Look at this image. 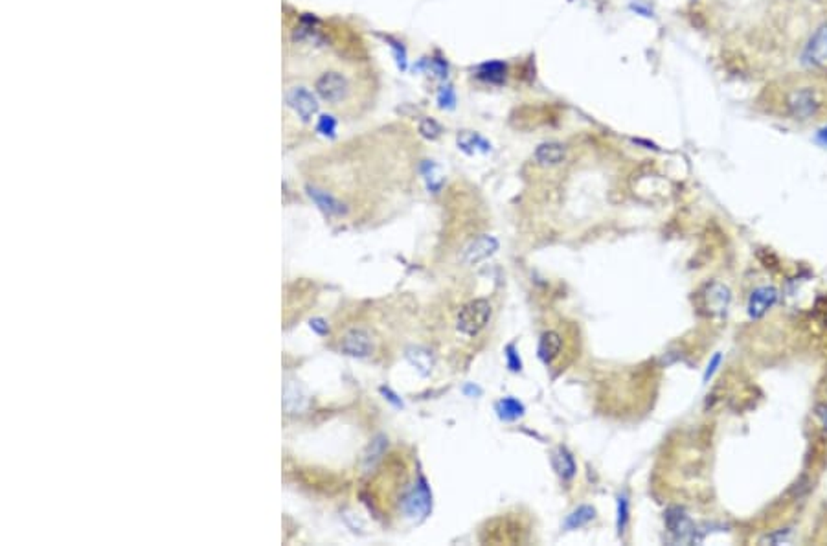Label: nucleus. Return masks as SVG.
I'll return each instance as SVG.
<instances>
[{"label":"nucleus","instance_id":"nucleus-15","mask_svg":"<svg viewBox=\"0 0 827 546\" xmlns=\"http://www.w3.org/2000/svg\"><path fill=\"white\" fill-rule=\"evenodd\" d=\"M406 359H409L410 364H412L421 376H430V372H432L434 368V357L432 353L428 352L427 348H409V350H406Z\"/></svg>","mask_w":827,"mask_h":546},{"label":"nucleus","instance_id":"nucleus-6","mask_svg":"<svg viewBox=\"0 0 827 546\" xmlns=\"http://www.w3.org/2000/svg\"><path fill=\"white\" fill-rule=\"evenodd\" d=\"M666 526L675 541L691 542L695 541V524L680 508H669L666 512Z\"/></svg>","mask_w":827,"mask_h":546},{"label":"nucleus","instance_id":"nucleus-5","mask_svg":"<svg viewBox=\"0 0 827 546\" xmlns=\"http://www.w3.org/2000/svg\"><path fill=\"white\" fill-rule=\"evenodd\" d=\"M496 250H499V241L493 236H480V238L471 241L463 248L460 262L466 267H475L493 256Z\"/></svg>","mask_w":827,"mask_h":546},{"label":"nucleus","instance_id":"nucleus-16","mask_svg":"<svg viewBox=\"0 0 827 546\" xmlns=\"http://www.w3.org/2000/svg\"><path fill=\"white\" fill-rule=\"evenodd\" d=\"M305 405H307V398H305L304 390L295 383H289L283 390V407L287 412H300L305 409Z\"/></svg>","mask_w":827,"mask_h":546},{"label":"nucleus","instance_id":"nucleus-24","mask_svg":"<svg viewBox=\"0 0 827 546\" xmlns=\"http://www.w3.org/2000/svg\"><path fill=\"white\" fill-rule=\"evenodd\" d=\"M419 131H421V134L427 138H437L440 133H442V127H440L437 122H434V120H425L423 124H421V127H419Z\"/></svg>","mask_w":827,"mask_h":546},{"label":"nucleus","instance_id":"nucleus-13","mask_svg":"<svg viewBox=\"0 0 827 546\" xmlns=\"http://www.w3.org/2000/svg\"><path fill=\"white\" fill-rule=\"evenodd\" d=\"M728 305H730V291L721 284L708 285L706 291V307L710 313H726Z\"/></svg>","mask_w":827,"mask_h":546},{"label":"nucleus","instance_id":"nucleus-7","mask_svg":"<svg viewBox=\"0 0 827 546\" xmlns=\"http://www.w3.org/2000/svg\"><path fill=\"white\" fill-rule=\"evenodd\" d=\"M827 61V24H822L820 28L809 39L802 53V63L807 67H818Z\"/></svg>","mask_w":827,"mask_h":546},{"label":"nucleus","instance_id":"nucleus-20","mask_svg":"<svg viewBox=\"0 0 827 546\" xmlns=\"http://www.w3.org/2000/svg\"><path fill=\"white\" fill-rule=\"evenodd\" d=\"M506 72H508V67H506L504 63H484L478 68V77L484 81H489V83H502L506 80Z\"/></svg>","mask_w":827,"mask_h":546},{"label":"nucleus","instance_id":"nucleus-30","mask_svg":"<svg viewBox=\"0 0 827 546\" xmlns=\"http://www.w3.org/2000/svg\"><path fill=\"white\" fill-rule=\"evenodd\" d=\"M816 140L820 144H823V146H827V127H823V129H820V131H818Z\"/></svg>","mask_w":827,"mask_h":546},{"label":"nucleus","instance_id":"nucleus-28","mask_svg":"<svg viewBox=\"0 0 827 546\" xmlns=\"http://www.w3.org/2000/svg\"><path fill=\"white\" fill-rule=\"evenodd\" d=\"M454 101H456V98H454V92H452L451 87H445L442 92H440V105L442 107H452L454 105Z\"/></svg>","mask_w":827,"mask_h":546},{"label":"nucleus","instance_id":"nucleus-21","mask_svg":"<svg viewBox=\"0 0 827 546\" xmlns=\"http://www.w3.org/2000/svg\"><path fill=\"white\" fill-rule=\"evenodd\" d=\"M458 146H460L466 153H475L476 148H480L482 151H487V149H489V144L485 142V140H482V138L475 133H463L461 136H458Z\"/></svg>","mask_w":827,"mask_h":546},{"label":"nucleus","instance_id":"nucleus-4","mask_svg":"<svg viewBox=\"0 0 827 546\" xmlns=\"http://www.w3.org/2000/svg\"><path fill=\"white\" fill-rule=\"evenodd\" d=\"M403 512L406 517L425 519L432 508V495L428 491V485L423 476L403 495Z\"/></svg>","mask_w":827,"mask_h":546},{"label":"nucleus","instance_id":"nucleus-10","mask_svg":"<svg viewBox=\"0 0 827 546\" xmlns=\"http://www.w3.org/2000/svg\"><path fill=\"white\" fill-rule=\"evenodd\" d=\"M780 298V293L774 287H759L750 295L748 300V317L754 320L765 317L767 311L772 309Z\"/></svg>","mask_w":827,"mask_h":546},{"label":"nucleus","instance_id":"nucleus-26","mask_svg":"<svg viewBox=\"0 0 827 546\" xmlns=\"http://www.w3.org/2000/svg\"><path fill=\"white\" fill-rule=\"evenodd\" d=\"M335 127H337V124H335V120L331 118V116H322L319 122V131L322 134H331L335 133Z\"/></svg>","mask_w":827,"mask_h":546},{"label":"nucleus","instance_id":"nucleus-1","mask_svg":"<svg viewBox=\"0 0 827 546\" xmlns=\"http://www.w3.org/2000/svg\"><path fill=\"white\" fill-rule=\"evenodd\" d=\"M785 113L789 114L793 120H805L816 118L818 114L822 113L823 107V94L816 85L811 83H798L796 87H790L789 91L785 92Z\"/></svg>","mask_w":827,"mask_h":546},{"label":"nucleus","instance_id":"nucleus-9","mask_svg":"<svg viewBox=\"0 0 827 546\" xmlns=\"http://www.w3.org/2000/svg\"><path fill=\"white\" fill-rule=\"evenodd\" d=\"M287 103H289L290 109H295V113L298 114L304 122H309L314 114H316V110H319L316 98H314L307 89H304V87H295V89H290V91L287 92Z\"/></svg>","mask_w":827,"mask_h":546},{"label":"nucleus","instance_id":"nucleus-3","mask_svg":"<svg viewBox=\"0 0 827 546\" xmlns=\"http://www.w3.org/2000/svg\"><path fill=\"white\" fill-rule=\"evenodd\" d=\"M314 91L326 103H342L350 94V83L340 72L328 70L320 74L314 81Z\"/></svg>","mask_w":827,"mask_h":546},{"label":"nucleus","instance_id":"nucleus-12","mask_svg":"<svg viewBox=\"0 0 827 546\" xmlns=\"http://www.w3.org/2000/svg\"><path fill=\"white\" fill-rule=\"evenodd\" d=\"M533 157H535V162H537L539 166H559V164H563L566 158V148L559 142H544L535 149Z\"/></svg>","mask_w":827,"mask_h":546},{"label":"nucleus","instance_id":"nucleus-29","mask_svg":"<svg viewBox=\"0 0 827 546\" xmlns=\"http://www.w3.org/2000/svg\"><path fill=\"white\" fill-rule=\"evenodd\" d=\"M311 328H313L316 333H320V335L328 333V324H323V320H320V319L313 320V322H311Z\"/></svg>","mask_w":827,"mask_h":546},{"label":"nucleus","instance_id":"nucleus-2","mask_svg":"<svg viewBox=\"0 0 827 546\" xmlns=\"http://www.w3.org/2000/svg\"><path fill=\"white\" fill-rule=\"evenodd\" d=\"M491 319V304L487 300H473L469 304H466L460 309L456 319L458 331L467 335V337H475L482 329L487 326Z\"/></svg>","mask_w":827,"mask_h":546},{"label":"nucleus","instance_id":"nucleus-18","mask_svg":"<svg viewBox=\"0 0 827 546\" xmlns=\"http://www.w3.org/2000/svg\"><path fill=\"white\" fill-rule=\"evenodd\" d=\"M496 412L504 421H515L524 414V405L515 398H504L496 403Z\"/></svg>","mask_w":827,"mask_h":546},{"label":"nucleus","instance_id":"nucleus-17","mask_svg":"<svg viewBox=\"0 0 827 546\" xmlns=\"http://www.w3.org/2000/svg\"><path fill=\"white\" fill-rule=\"evenodd\" d=\"M553 467H556V471L559 473V476H561L563 480H572L575 475V471H577L574 458H572V455L566 451V449H559V451L553 455Z\"/></svg>","mask_w":827,"mask_h":546},{"label":"nucleus","instance_id":"nucleus-27","mask_svg":"<svg viewBox=\"0 0 827 546\" xmlns=\"http://www.w3.org/2000/svg\"><path fill=\"white\" fill-rule=\"evenodd\" d=\"M721 361H723V355H721V353H715V355H713V359H712V362H710L708 368H706V372H704V383H708V381L712 379L713 374L717 372V368H719V364H721Z\"/></svg>","mask_w":827,"mask_h":546},{"label":"nucleus","instance_id":"nucleus-23","mask_svg":"<svg viewBox=\"0 0 827 546\" xmlns=\"http://www.w3.org/2000/svg\"><path fill=\"white\" fill-rule=\"evenodd\" d=\"M627 523H629V500L625 495H622V497L618 499V532H620V535L625 532Z\"/></svg>","mask_w":827,"mask_h":546},{"label":"nucleus","instance_id":"nucleus-25","mask_svg":"<svg viewBox=\"0 0 827 546\" xmlns=\"http://www.w3.org/2000/svg\"><path fill=\"white\" fill-rule=\"evenodd\" d=\"M506 352H508V353H506V355H508L509 370H513V372L520 370V368H523V362H520V359H518V355H517V352H515L513 344H509V346L506 348Z\"/></svg>","mask_w":827,"mask_h":546},{"label":"nucleus","instance_id":"nucleus-22","mask_svg":"<svg viewBox=\"0 0 827 546\" xmlns=\"http://www.w3.org/2000/svg\"><path fill=\"white\" fill-rule=\"evenodd\" d=\"M385 447H386L385 436L376 438V440L371 442L370 451H368L366 458H364V464H366V467H373V466H376L377 462L380 460V456L385 455Z\"/></svg>","mask_w":827,"mask_h":546},{"label":"nucleus","instance_id":"nucleus-14","mask_svg":"<svg viewBox=\"0 0 827 546\" xmlns=\"http://www.w3.org/2000/svg\"><path fill=\"white\" fill-rule=\"evenodd\" d=\"M561 346L563 341L561 337H559V333H544L541 337V342H539V357H541V361L544 362V364H550V362L556 361L557 355L561 353Z\"/></svg>","mask_w":827,"mask_h":546},{"label":"nucleus","instance_id":"nucleus-19","mask_svg":"<svg viewBox=\"0 0 827 546\" xmlns=\"http://www.w3.org/2000/svg\"><path fill=\"white\" fill-rule=\"evenodd\" d=\"M596 512L592 506H579L577 509H574V512L566 517L565 521V528L566 530H577V528H583L586 526V524L594 519Z\"/></svg>","mask_w":827,"mask_h":546},{"label":"nucleus","instance_id":"nucleus-8","mask_svg":"<svg viewBox=\"0 0 827 546\" xmlns=\"http://www.w3.org/2000/svg\"><path fill=\"white\" fill-rule=\"evenodd\" d=\"M340 350H342L346 355L350 357H359V359H364V357L371 355V352H373V342H371V335L366 331V329H352V331H347L346 335H344L342 338V344H340Z\"/></svg>","mask_w":827,"mask_h":546},{"label":"nucleus","instance_id":"nucleus-11","mask_svg":"<svg viewBox=\"0 0 827 546\" xmlns=\"http://www.w3.org/2000/svg\"><path fill=\"white\" fill-rule=\"evenodd\" d=\"M307 191H309L311 199L319 205V208L328 215H331V217H342V215L347 214L346 205L338 197H335L331 191L320 190V188H314V186H309Z\"/></svg>","mask_w":827,"mask_h":546}]
</instances>
